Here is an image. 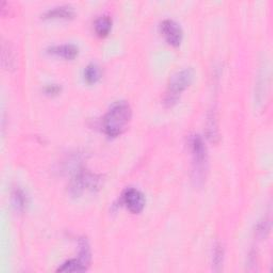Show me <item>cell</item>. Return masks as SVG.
<instances>
[{
  "label": "cell",
  "instance_id": "obj_1",
  "mask_svg": "<svg viewBox=\"0 0 273 273\" xmlns=\"http://www.w3.org/2000/svg\"><path fill=\"white\" fill-rule=\"evenodd\" d=\"M132 111L127 102H118L104 118V130L107 136L116 138L121 136L130 125Z\"/></svg>",
  "mask_w": 273,
  "mask_h": 273
},
{
  "label": "cell",
  "instance_id": "obj_2",
  "mask_svg": "<svg viewBox=\"0 0 273 273\" xmlns=\"http://www.w3.org/2000/svg\"><path fill=\"white\" fill-rule=\"evenodd\" d=\"M192 152V180L196 187H202L208 172V155L202 136H194L190 140Z\"/></svg>",
  "mask_w": 273,
  "mask_h": 273
},
{
  "label": "cell",
  "instance_id": "obj_3",
  "mask_svg": "<svg viewBox=\"0 0 273 273\" xmlns=\"http://www.w3.org/2000/svg\"><path fill=\"white\" fill-rule=\"evenodd\" d=\"M194 70L192 68H184L178 73H175L168 82V92L166 95V104L168 106H172L178 100L180 94L187 90L194 82Z\"/></svg>",
  "mask_w": 273,
  "mask_h": 273
},
{
  "label": "cell",
  "instance_id": "obj_4",
  "mask_svg": "<svg viewBox=\"0 0 273 273\" xmlns=\"http://www.w3.org/2000/svg\"><path fill=\"white\" fill-rule=\"evenodd\" d=\"M100 178L86 171H79L70 182V192L73 196H80L84 190L95 191L100 189Z\"/></svg>",
  "mask_w": 273,
  "mask_h": 273
},
{
  "label": "cell",
  "instance_id": "obj_5",
  "mask_svg": "<svg viewBox=\"0 0 273 273\" xmlns=\"http://www.w3.org/2000/svg\"><path fill=\"white\" fill-rule=\"evenodd\" d=\"M160 29H162V34L168 44L174 47H178L180 45L182 42L184 32L180 25H178L175 20H164L160 25Z\"/></svg>",
  "mask_w": 273,
  "mask_h": 273
},
{
  "label": "cell",
  "instance_id": "obj_6",
  "mask_svg": "<svg viewBox=\"0 0 273 273\" xmlns=\"http://www.w3.org/2000/svg\"><path fill=\"white\" fill-rule=\"evenodd\" d=\"M123 203L132 214H140L146 207V198L138 189L127 188L122 196Z\"/></svg>",
  "mask_w": 273,
  "mask_h": 273
},
{
  "label": "cell",
  "instance_id": "obj_7",
  "mask_svg": "<svg viewBox=\"0 0 273 273\" xmlns=\"http://www.w3.org/2000/svg\"><path fill=\"white\" fill-rule=\"evenodd\" d=\"M48 52L54 56H58V57H61L66 60H74L79 54V50L74 44H63L52 47L50 50H48Z\"/></svg>",
  "mask_w": 273,
  "mask_h": 273
},
{
  "label": "cell",
  "instance_id": "obj_8",
  "mask_svg": "<svg viewBox=\"0 0 273 273\" xmlns=\"http://www.w3.org/2000/svg\"><path fill=\"white\" fill-rule=\"evenodd\" d=\"M75 15L74 9L70 6H56L52 9L48 10L44 14V18H62V20H70Z\"/></svg>",
  "mask_w": 273,
  "mask_h": 273
},
{
  "label": "cell",
  "instance_id": "obj_9",
  "mask_svg": "<svg viewBox=\"0 0 273 273\" xmlns=\"http://www.w3.org/2000/svg\"><path fill=\"white\" fill-rule=\"evenodd\" d=\"M12 205L15 208L16 210L18 212H24L25 208L27 207L28 204V198L27 194H25V191L20 188H15L12 191Z\"/></svg>",
  "mask_w": 273,
  "mask_h": 273
},
{
  "label": "cell",
  "instance_id": "obj_10",
  "mask_svg": "<svg viewBox=\"0 0 273 273\" xmlns=\"http://www.w3.org/2000/svg\"><path fill=\"white\" fill-rule=\"evenodd\" d=\"M111 28H112V20L110 18V16H107V15L100 16V18L95 22V31L96 34H98V36L100 38L107 36L110 34Z\"/></svg>",
  "mask_w": 273,
  "mask_h": 273
},
{
  "label": "cell",
  "instance_id": "obj_11",
  "mask_svg": "<svg viewBox=\"0 0 273 273\" xmlns=\"http://www.w3.org/2000/svg\"><path fill=\"white\" fill-rule=\"evenodd\" d=\"M207 138L210 139L212 143L218 142L220 136H219V128H218V122H216V118L214 112H212L208 116V121H207Z\"/></svg>",
  "mask_w": 273,
  "mask_h": 273
},
{
  "label": "cell",
  "instance_id": "obj_12",
  "mask_svg": "<svg viewBox=\"0 0 273 273\" xmlns=\"http://www.w3.org/2000/svg\"><path fill=\"white\" fill-rule=\"evenodd\" d=\"M102 78V70L98 64L91 63L84 70V79L89 84L98 82Z\"/></svg>",
  "mask_w": 273,
  "mask_h": 273
},
{
  "label": "cell",
  "instance_id": "obj_13",
  "mask_svg": "<svg viewBox=\"0 0 273 273\" xmlns=\"http://www.w3.org/2000/svg\"><path fill=\"white\" fill-rule=\"evenodd\" d=\"M79 248H80V252H79L78 260L82 262L86 266V268L88 269L91 262V251H90V246H89V242H88V240L80 239Z\"/></svg>",
  "mask_w": 273,
  "mask_h": 273
},
{
  "label": "cell",
  "instance_id": "obj_14",
  "mask_svg": "<svg viewBox=\"0 0 273 273\" xmlns=\"http://www.w3.org/2000/svg\"><path fill=\"white\" fill-rule=\"evenodd\" d=\"M224 262V248L223 246L218 242L216 244L214 248V256H212V267L214 270L219 272L222 270Z\"/></svg>",
  "mask_w": 273,
  "mask_h": 273
},
{
  "label": "cell",
  "instance_id": "obj_15",
  "mask_svg": "<svg viewBox=\"0 0 273 273\" xmlns=\"http://www.w3.org/2000/svg\"><path fill=\"white\" fill-rule=\"evenodd\" d=\"M84 264L79 260H70L63 264L62 266L57 270L58 272H82L86 271Z\"/></svg>",
  "mask_w": 273,
  "mask_h": 273
},
{
  "label": "cell",
  "instance_id": "obj_16",
  "mask_svg": "<svg viewBox=\"0 0 273 273\" xmlns=\"http://www.w3.org/2000/svg\"><path fill=\"white\" fill-rule=\"evenodd\" d=\"M61 91V88L57 84H52V86H47L45 89V93L48 95H57Z\"/></svg>",
  "mask_w": 273,
  "mask_h": 273
}]
</instances>
